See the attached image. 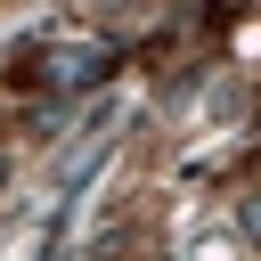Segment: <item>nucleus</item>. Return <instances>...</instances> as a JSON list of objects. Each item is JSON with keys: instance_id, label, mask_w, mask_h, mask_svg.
Segmentation results:
<instances>
[{"instance_id": "nucleus-2", "label": "nucleus", "mask_w": 261, "mask_h": 261, "mask_svg": "<svg viewBox=\"0 0 261 261\" xmlns=\"http://www.w3.org/2000/svg\"><path fill=\"white\" fill-rule=\"evenodd\" d=\"M237 228H245V237L261 245V196H245V212H237Z\"/></svg>"}, {"instance_id": "nucleus-1", "label": "nucleus", "mask_w": 261, "mask_h": 261, "mask_svg": "<svg viewBox=\"0 0 261 261\" xmlns=\"http://www.w3.org/2000/svg\"><path fill=\"white\" fill-rule=\"evenodd\" d=\"M114 73V41H49L41 57H33V82L49 90V98H82V90H98Z\"/></svg>"}]
</instances>
